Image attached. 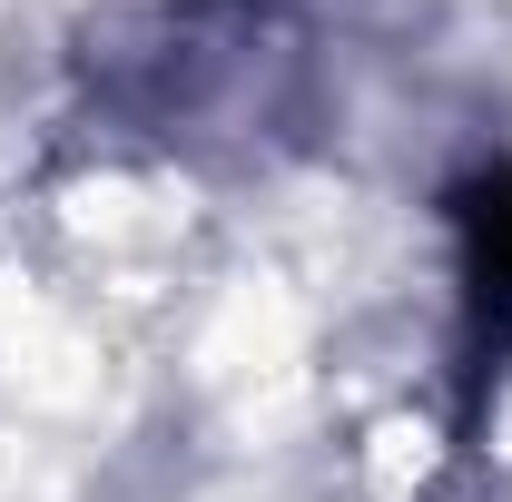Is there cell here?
Returning a JSON list of instances; mask_svg holds the SVG:
<instances>
[{"label": "cell", "mask_w": 512, "mask_h": 502, "mask_svg": "<svg viewBox=\"0 0 512 502\" xmlns=\"http://www.w3.org/2000/svg\"><path fill=\"white\" fill-rule=\"evenodd\" d=\"M453 237H463V384L473 404L512 365V168H483L444 197Z\"/></svg>", "instance_id": "cell-1"}]
</instances>
